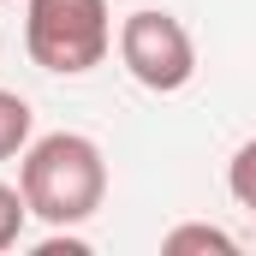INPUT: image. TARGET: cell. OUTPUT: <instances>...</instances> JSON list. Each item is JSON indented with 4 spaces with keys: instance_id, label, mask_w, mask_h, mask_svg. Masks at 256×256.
Returning a JSON list of instances; mask_svg holds the SVG:
<instances>
[{
    "instance_id": "8992f818",
    "label": "cell",
    "mask_w": 256,
    "mask_h": 256,
    "mask_svg": "<svg viewBox=\"0 0 256 256\" xmlns=\"http://www.w3.org/2000/svg\"><path fill=\"white\" fill-rule=\"evenodd\" d=\"M226 191H232L238 208H250V214H256V137L232 149V161H226Z\"/></svg>"
},
{
    "instance_id": "6da1fadb",
    "label": "cell",
    "mask_w": 256,
    "mask_h": 256,
    "mask_svg": "<svg viewBox=\"0 0 256 256\" xmlns=\"http://www.w3.org/2000/svg\"><path fill=\"white\" fill-rule=\"evenodd\" d=\"M18 191L30 202V214L48 220L54 232L84 226L102 208V196H108V161H102V149L84 131L36 137L24 149V167H18Z\"/></svg>"
},
{
    "instance_id": "3957f363",
    "label": "cell",
    "mask_w": 256,
    "mask_h": 256,
    "mask_svg": "<svg viewBox=\"0 0 256 256\" xmlns=\"http://www.w3.org/2000/svg\"><path fill=\"white\" fill-rule=\"evenodd\" d=\"M120 66L143 90L173 96V90H185L196 78V42H191V30L173 12H155L149 6V12H131L126 24H120Z\"/></svg>"
},
{
    "instance_id": "7a4b0ae2",
    "label": "cell",
    "mask_w": 256,
    "mask_h": 256,
    "mask_svg": "<svg viewBox=\"0 0 256 256\" xmlns=\"http://www.w3.org/2000/svg\"><path fill=\"white\" fill-rule=\"evenodd\" d=\"M24 48L54 78L96 72L114 48L108 0H24Z\"/></svg>"
},
{
    "instance_id": "5b68a950",
    "label": "cell",
    "mask_w": 256,
    "mask_h": 256,
    "mask_svg": "<svg viewBox=\"0 0 256 256\" xmlns=\"http://www.w3.org/2000/svg\"><path fill=\"white\" fill-rule=\"evenodd\" d=\"M161 250H167V256H185V250H214V256H232V250H238V238H232V232H220V226L185 220V226H173V232L161 238Z\"/></svg>"
},
{
    "instance_id": "52a82bcc",
    "label": "cell",
    "mask_w": 256,
    "mask_h": 256,
    "mask_svg": "<svg viewBox=\"0 0 256 256\" xmlns=\"http://www.w3.org/2000/svg\"><path fill=\"white\" fill-rule=\"evenodd\" d=\"M24 220H30V202H24V191L0 179V250H12V244H18Z\"/></svg>"
},
{
    "instance_id": "277c9868",
    "label": "cell",
    "mask_w": 256,
    "mask_h": 256,
    "mask_svg": "<svg viewBox=\"0 0 256 256\" xmlns=\"http://www.w3.org/2000/svg\"><path fill=\"white\" fill-rule=\"evenodd\" d=\"M30 126H36L30 102L12 96V90H0V161H12V155L30 149Z\"/></svg>"
}]
</instances>
